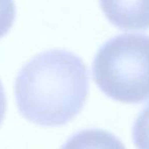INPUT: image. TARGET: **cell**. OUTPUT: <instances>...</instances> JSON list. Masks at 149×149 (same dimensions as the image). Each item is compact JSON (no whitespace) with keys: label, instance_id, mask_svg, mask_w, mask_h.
<instances>
[{"label":"cell","instance_id":"6da1fadb","mask_svg":"<svg viewBox=\"0 0 149 149\" xmlns=\"http://www.w3.org/2000/svg\"><path fill=\"white\" fill-rule=\"evenodd\" d=\"M83 61L66 50L35 56L15 79L16 104L26 120L41 126H62L82 110L88 94Z\"/></svg>","mask_w":149,"mask_h":149},{"label":"cell","instance_id":"7a4b0ae2","mask_svg":"<svg viewBox=\"0 0 149 149\" xmlns=\"http://www.w3.org/2000/svg\"><path fill=\"white\" fill-rule=\"evenodd\" d=\"M92 77L109 97L126 104L149 100V36L122 33L100 48Z\"/></svg>","mask_w":149,"mask_h":149},{"label":"cell","instance_id":"3957f363","mask_svg":"<svg viewBox=\"0 0 149 149\" xmlns=\"http://www.w3.org/2000/svg\"><path fill=\"white\" fill-rule=\"evenodd\" d=\"M107 18L122 30L149 29V0H100Z\"/></svg>","mask_w":149,"mask_h":149},{"label":"cell","instance_id":"277c9868","mask_svg":"<svg viewBox=\"0 0 149 149\" xmlns=\"http://www.w3.org/2000/svg\"><path fill=\"white\" fill-rule=\"evenodd\" d=\"M61 149H126L114 134L100 129H87L71 136Z\"/></svg>","mask_w":149,"mask_h":149},{"label":"cell","instance_id":"5b68a950","mask_svg":"<svg viewBox=\"0 0 149 149\" xmlns=\"http://www.w3.org/2000/svg\"><path fill=\"white\" fill-rule=\"evenodd\" d=\"M133 141L138 149H149V104L135 120Z\"/></svg>","mask_w":149,"mask_h":149},{"label":"cell","instance_id":"8992f818","mask_svg":"<svg viewBox=\"0 0 149 149\" xmlns=\"http://www.w3.org/2000/svg\"><path fill=\"white\" fill-rule=\"evenodd\" d=\"M15 18V5L13 0H0V38L12 26Z\"/></svg>","mask_w":149,"mask_h":149},{"label":"cell","instance_id":"52a82bcc","mask_svg":"<svg viewBox=\"0 0 149 149\" xmlns=\"http://www.w3.org/2000/svg\"><path fill=\"white\" fill-rule=\"evenodd\" d=\"M5 111H6V97H5V92L3 89V85H2L1 81H0V125L2 124L5 117Z\"/></svg>","mask_w":149,"mask_h":149}]
</instances>
